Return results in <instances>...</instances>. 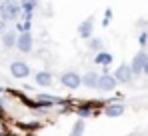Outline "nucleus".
I'll list each match as a JSON object with an SVG mask.
<instances>
[{
	"label": "nucleus",
	"instance_id": "1",
	"mask_svg": "<svg viewBox=\"0 0 148 136\" xmlns=\"http://www.w3.org/2000/svg\"><path fill=\"white\" fill-rule=\"evenodd\" d=\"M20 2H12V0H6V2H0V20L4 22H12V20H20Z\"/></svg>",
	"mask_w": 148,
	"mask_h": 136
},
{
	"label": "nucleus",
	"instance_id": "2",
	"mask_svg": "<svg viewBox=\"0 0 148 136\" xmlns=\"http://www.w3.org/2000/svg\"><path fill=\"white\" fill-rule=\"evenodd\" d=\"M60 84L64 86V88H68V90H76V88H80L82 86V76L78 74V72H64L62 76H60Z\"/></svg>",
	"mask_w": 148,
	"mask_h": 136
},
{
	"label": "nucleus",
	"instance_id": "3",
	"mask_svg": "<svg viewBox=\"0 0 148 136\" xmlns=\"http://www.w3.org/2000/svg\"><path fill=\"white\" fill-rule=\"evenodd\" d=\"M146 62H148V54L144 52V50H140V52L134 54V58H132V62H130L128 66H130V70H132V74H142Z\"/></svg>",
	"mask_w": 148,
	"mask_h": 136
},
{
	"label": "nucleus",
	"instance_id": "4",
	"mask_svg": "<svg viewBox=\"0 0 148 136\" xmlns=\"http://www.w3.org/2000/svg\"><path fill=\"white\" fill-rule=\"evenodd\" d=\"M10 74H12V78H28L30 76V66L24 60H14L10 64Z\"/></svg>",
	"mask_w": 148,
	"mask_h": 136
},
{
	"label": "nucleus",
	"instance_id": "5",
	"mask_svg": "<svg viewBox=\"0 0 148 136\" xmlns=\"http://www.w3.org/2000/svg\"><path fill=\"white\" fill-rule=\"evenodd\" d=\"M32 46H34V38H32L30 32H22V34H18V38H16V48H18L20 52L28 54V52L32 50Z\"/></svg>",
	"mask_w": 148,
	"mask_h": 136
},
{
	"label": "nucleus",
	"instance_id": "6",
	"mask_svg": "<svg viewBox=\"0 0 148 136\" xmlns=\"http://www.w3.org/2000/svg\"><path fill=\"white\" fill-rule=\"evenodd\" d=\"M132 76H134V74H132L130 66H128V64H120V66L114 70V76H112V78H114L116 82L126 84V82H130V80H132Z\"/></svg>",
	"mask_w": 148,
	"mask_h": 136
},
{
	"label": "nucleus",
	"instance_id": "7",
	"mask_svg": "<svg viewBox=\"0 0 148 136\" xmlns=\"http://www.w3.org/2000/svg\"><path fill=\"white\" fill-rule=\"evenodd\" d=\"M116 80L110 76V74H102V76H98V84H96V88L102 92H110V90H114L116 88Z\"/></svg>",
	"mask_w": 148,
	"mask_h": 136
},
{
	"label": "nucleus",
	"instance_id": "8",
	"mask_svg": "<svg viewBox=\"0 0 148 136\" xmlns=\"http://www.w3.org/2000/svg\"><path fill=\"white\" fill-rule=\"evenodd\" d=\"M92 30H94V18L90 16L84 22H80V26H78V36L80 38H90L92 36Z\"/></svg>",
	"mask_w": 148,
	"mask_h": 136
},
{
	"label": "nucleus",
	"instance_id": "9",
	"mask_svg": "<svg viewBox=\"0 0 148 136\" xmlns=\"http://www.w3.org/2000/svg\"><path fill=\"white\" fill-rule=\"evenodd\" d=\"M34 82H36L38 86L46 88V86L52 84V74L46 72V70H40V72H36V74H34Z\"/></svg>",
	"mask_w": 148,
	"mask_h": 136
},
{
	"label": "nucleus",
	"instance_id": "10",
	"mask_svg": "<svg viewBox=\"0 0 148 136\" xmlns=\"http://www.w3.org/2000/svg\"><path fill=\"white\" fill-rule=\"evenodd\" d=\"M16 38H18V32L16 30H6L2 34V46L4 48H14L16 46Z\"/></svg>",
	"mask_w": 148,
	"mask_h": 136
},
{
	"label": "nucleus",
	"instance_id": "11",
	"mask_svg": "<svg viewBox=\"0 0 148 136\" xmlns=\"http://www.w3.org/2000/svg\"><path fill=\"white\" fill-rule=\"evenodd\" d=\"M94 62L100 64V66H110V64L114 62V56H112L110 52H104V50H102V52H98V54L94 56Z\"/></svg>",
	"mask_w": 148,
	"mask_h": 136
},
{
	"label": "nucleus",
	"instance_id": "12",
	"mask_svg": "<svg viewBox=\"0 0 148 136\" xmlns=\"http://www.w3.org/2000/svg\"><path fill=\"white\" fill-rule=\"evenodd\" d=\"M96 84H98V74H96V72H86V74L82 76V86H86V88H96Z\"/></svg>",
	"mask_w": 148,
	"mask_h": 136
},
{
	"label": "nucleus",
	"instance_id": "13",
	"mask_svg": "<svg viewBox=\"0 0 148 136\" xmlns=\"http://www.w3.org/2000/svg\"><path fill=\"white\" fill-rule=\"evenodd\" d=\"M104 114L110 116V118L122 116V114H124V106H122V104H108V106L104 108Z\"/></svg>",
	"mask_w": 148,
	"mask_h": 136
},
{
	"label": "nucleus",
	"instance_id": "14",
	"mask_svg": "<svg viewBox=\"0 0 148 136\" xmlns=\"http://www.w3.org/2000/svg\"><path fill=\"white\" fill-rule=\"evenodd\" d=\"M84 126H86L84 120L78 118V120L72 124V130H70V134H68V136H82V134H84Z\"/></svg>",
	"mask_w": 148,
	"mask_h": 136
},
{
	"label": "nucleus",
	"instance_id": "15",
	"mask_svg": "<svg viewBox=\"0 0 148 136\" xmlns=\"http://www.w3.org/2000/svg\"><path fill=\"white\" fill-rule=\"evenodd\" d=\"M36 6H38V2H30V0L28 2H20V12L22 14H32Z\"/></svg>",
	"mask_w": 148,
	"mask_h": 136
},
{
	"label": "nucleus",
	"instance_id": "16",
	"mask_svg": "<svg viewBox=\"0 0 148 136\" xmlns=\"http://www.w3.org/2000/svg\"><path fill=\"white\" fill-rule=\"evenodd\" d=\"M88 50H92V52H102V40L100 38H90L88 40Z\"/></svg>",
	"mask_w": 148,
	"mask_h": 136
},
{
	"label": "nucleus",
	"instance_id": "17",
	"mask_svg": "<svg viewBox=\"0 0 148 136\" xmlns=\"http://www.w3.org/2000/svg\"><path fill=\"white\" fill-rule=\"evenodd\" d=\"M76 114H78V118L84 120V118H88V116L92 114V106H90V104H82V106L76 110Z\"/></svg>",
	"mask_w": 148,
	"mask_h": 136
},
{
	"label": "nucleus",
	"instance_id": "18",
	"mask_svg": "<svg viewBox=\"0 0 148 136\" xmlns=\"http://www.w3.org/2000/svg\"><path fill=\"white\" fill-rule=\"evenodd\" d=\"M110 18H112V10H106V16H104V26H108V22H110Z\"/></svg>",
	"mask_w": 148,
	"mask_h": 136
},
{
	"label": "nucleus",
	"instance_id": "19",
	"mask_svg": "<svg viewBox=\"0 0 148 136\" xmlns=\"http://www.w3.org/2000/svg\"><path fill=\"white\" fill-rule=\"evenodd\" d=\"M146 42H148V34L142 32V34H140V46H146Z\"/></svg>",
	"mask_w": 148,
	"mask_h": 136
},
{
	"label": "nucleus",
	"instance_id": "20",
	"mask_svg": "<svg viewBox=\"0 0 148 136\" xmlns=\"http://www.w3.org/2000/svg\"><path fill=\"white\" fill-rule=\"evenodd\" d=\"M6 30H8V28H6V22H4V20H0V36H2Z\"/></svg>",
	"mask_w": 148,
	"mask_h": 136
},
{
	"label": "nucleus",
	"instance_id": "21",
	"mask_svg": "<svg viewBox=\"0 0 148 136\" xmlns=\"http://www.w3.org/2000/svg\"><path fill=\"white\" fill-rule=\"evenodd\" d=\"M144 72H146V74H148V62H146V66H144Z\"/></svg>",
	"mask_w": 148,
	"mask_h": 136
},
{
	"label": "nucleus",
	"instance_id": "22",
	"mask_svg": "<svg viewBox=\"0 0 148 136\" xmlns=\"http://www.w3.org/2000/svg\"><path fill=\"white\" fill-rule=\"evenodd\" d=\"M0 136H6V134H0Z\"/></svg>",
	"mask_w": 148,
	"mask_h": 136
}]
</instances>
